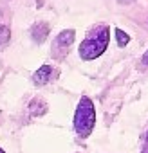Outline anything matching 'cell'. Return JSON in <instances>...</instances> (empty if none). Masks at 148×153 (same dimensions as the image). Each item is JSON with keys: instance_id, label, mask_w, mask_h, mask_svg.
Here are the masks:
<instances>
[{"instance_id": "obj_6", "label": "cell", "mask_w": 148, "mask_h": 153, "mask_svg": "<svg viewBox=\"0 0 148 153\" xmlns=\"http://www.w3.org/2000/svg\"><path fill=\"white\" fill-rule=\"evenodd\" d=\"M47 110H49V106H47V103H45L43 97H33L31 99V103H29V114L31 115L42 117V115L47 114Z\"/></svg>"}, {"instance_id": "obj_1", "label": "cell", "mask_w": 148, "mask_h": 153, "mask_svg": "<svg viewBox=\"0 0 148 153\" xmlns=\"http://www.w3.org/2000/svg\"><path fill=\"white\" fill-rule=\"evenodd\" d=\"M108 42H110V27L105 25V24L94 25L78 47L80 59H83V61L98 59L99 56L105 54V51L108 47Z\"/></svg>"}, {"instance_id": "obj_11", "label": "cell", "mask_w": 148, "mask_h": 153, "mask_svg": "<svg viewBox=\"0 0 148 153\" xmlns=\"http://www.w3.org/2000/svg\"><path fill=\"white\" fill-rule=\"evenodd\" d=\"M0 153H6V151H4V149H2V148H0Z\"/></svg>"}, {"instance_id": "obj_2", "label": "cell", "mask_w": 148, "mask_h": 153, "mask_svg": "<svg viewBox=\"0 0 148 153\" xmlns=\"http://www.w3.org/2000/svg\"><path fill=\"white\" fill-rule=\"evenodd\" d=\"M74 131L80 139H87L92 131H94V126H96V106H94V101L89 97V96H81L78 105H76V110H74Z\"/></svg>"}, {"instance_id": "obj_8", "label": "cell", "mask_w": 148, "mask_h": 153, "mask_svg": "<svg viewBox=\"0 0 148 153\" xmlns=\"http://www.w3.org/2000/svg\"><path fill=\"white\" fill-rule=\"evenodd\" d=\"M9 38H11V31L7 25H0V49H4L7 43H9Z\"/></svg>"}, {"instance_id": "obj_3", "label": "cell", "mask_w": 148, "mask_h": 153, "mask_svg": "<svg viewBox=\"0 0 148 153\" xmlns=\"http://www.w3.org/2000/svg\"><path fill=\"white\" fill-rule=\"evenodd\" d=\"M74 40H76V31L74 29H65V31L58 33V36L51 43V58L56 61H63L67 58V54L70 52Z\"/></svg>"}, {"instance_id": "obj_4", "label": "cell", "mask_w": 148, "mask_h": 153, "mask_svg": "<svg viewBox=\"0 0 148 153\" xmlns=\"http://www.w3.org/2000/svg\"><path fill=\"white\" fill-rule=\"evenodd\" d=\"M58 74L60 70L52 65H42L40 68H36V72L33 74V83L36 87H43V85H49L52 81L58 79Z\"/></svg>"}, {"instance_id": "obj_7", "label": "cell", "mask_w": 148, "mask_h": 153, "mask_svg": "<svg viewBox=\"0 0 148 153\" xmlns=\"http://www.w3.org/2000/svg\"><path fill=\"white\" fill-rule=\"evenodd\" d=\"M116 31V40H117V45L119 47H126L128 43H130V34L126 33V31H123V29H114Z\"/></svg>"}, {"instance_id": "obj_5", "label": "cell", "mask_w": 148, "mask_h": 153, "mask_svg": "<svg viewBox=\"0 0 148 153\" xmlns=\"http://www.w3.org/2000/svg\"><path fill=\"white\" fill-rule=\"evenodd\" d=\"M49 31H51V27H49L47 22H36V24L31 27V38H33V42L38 43V45H42V43L47 40Z\"/></svg>"}, {"instance_id": "obj_9", "label": "cell", "mask_w": 148, "mask_h": 153, "mask_svg": "<svg viewBox=\"0 0 148 153\" xmlns=\"http://www.w3.org/2000/svg\"><path fill=\"white\" fill-rule=\"evenodd\" d=\"M141 153H148V131H146V135H144V142H143V149H141Z\"/></svg>"}, {"instance_id": "obj_10", "label": "cell", "mask_w": 148, "mask_h": 153, "mask_svg": "<svg viewBox=\"0 0 148 153\" xmlns=\"http://www.w3.org/2000/svg\"><path fill=\"white\" fill-rule=\"evenodd\" d=\"M141 61H143V65H148V49H146V52L143 54V58H141Z\"/></svg>"}]
</instances>
